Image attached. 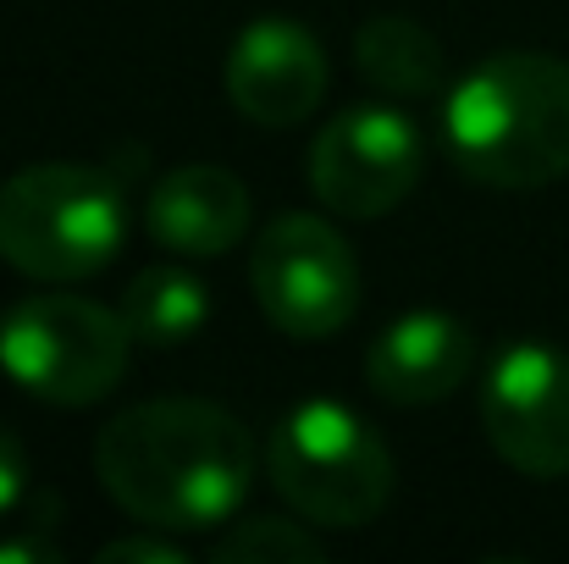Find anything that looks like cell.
<instances>
[{"instance_id":"4fadbf2b","label":"cell","mask_w":569,"mask_h":564,"mask_svg":"<svg viewBox=\"0 0 569 564\" xmlns=\"http://www.w3.org/2000/svg\"><path fill=\"white\" fill-rule=\"evenodd\" d=\"M355 61L381 95L426 100L442 89V44L409 17H371L355 33Z\"/></svg>"},{"instance_id":"9a60e30c","label":"cell","mask_w":569,"mask_h":564,"mask_svg":"<svg viewBox=\"0 0 569 564\" xmlns=\"http://www.w3.org/2000/svg\"><path fill=\"white\" fill-rule=\"evenodd\" d=\"M22 487H28V454H22L17 432L0 420V515H11L22 504Z\"/></svg>"},{"instance_id":"8992f818","label":"cell","mask_w":569,"mask_h":564,"mask_svg":"<svg viewBox=\"0 0 569 564\" xmlns=\"http://www.w3.org/2000/svg\"><path fill=\"white\" fill-rule=\"evenodd\" d=\"M249 288H254L260 316L282 338L316 344L355 321L366 277H360L349 238L332 221L293 210L260 232V244L249 255Z\"/></svg>"},{"instance_id":"30bf717a","label":"cell","mask_w":569,"mask_h":564,"mask_svg":"<svg viewBox=\"0 0 569 564\" xmlns=\"http://www.w3.org/2000/svg\"><path fill=\"white\" fill-rule=\"evenodd\" d=\"M476 372V338L442 310H415L381 327L366 355V387L387 404H442Z\"/></svg>"},{"instance_id":"ba28073f","label":"cell","mask_w":569,"mask_h":564,"mask_svg":"<svg viewBox=\"0 0 569 564\" xmlns=\"http://www.w3.org/2000/svg\"><path fill=\"white\" fill-rule=\"evenodd\" d=\"M426 145L409 117L387 106H355L338 122H327L310 145V188L332 216L377 221L409 199L420 184Z\"/></svg>"},{"instance_id":"2e32d148","label":"cell","mask_w":569,"mask_h":564,"mask_svg":"<svg viewBox=\"0 0 569 564\" xmlns=\"http://www.w3.org/2000/svg\"><path fill=\"white\" fill-rule=\"evenodd\" d=\"M106 564H122V560H144V564H178L183 554L172 543H156V537H122V543H106L100 548Z\"/></svg>"},{"instance_id":"5bb4252c","label":"cell","mask_w":569,"mask_h":564,"mask_svg":"<svg viewBox=\"0 0 569 564\" xmlns=\"http://www.w3.org/2000/svg\"><path fill=\"white\" fill-rule=\"evenodd\" d=\"M288 560H321V532L299 515V521H243L216 543V564H288Z\"/></svg>"},{"instance_id":"7a4b0ae2","label":"cell","mask_w":569,"mask_h":564,"mask_svg":"<svg viewBox=\"0 0 569 564\" xmlns=\"http://www.w3.org/2000/svg\"><path fill=\"white\" fill-rule=\"evenodd\" d=\"M442 139L459 172L487 188L569 178V61L542 50L487 56L453 83Z\"/></svg>"},{"instance_id":"3957f363","label":"cell","mask_w":569,"mask_h":564,"mask_svg":"<svg viewBox=\"0 0 569 564\" xmlns=\"http://www.w3.org/2000/svg\"><path fill=\"white\" fill-rule=\"evenodd\" d=\"M128 205L111 172L39 161L0 184V260L33 283H83L117 260Z\"/></svg>"},{"instance_id":"7c38bea8","label":"cell","mask_w":569,"mask_h":564,"mask_svg":"<svg viewBox=\"0 0 569 564\" xmlns=\"http://www.w3.org/2000/svg\"><path fill=\"white\" fill-rule=\"evenodd\" d=\"M210 316V294L189 266H144L122 294V321L144 349H178Z\"/></svg>"},{"instance_id":"5b68a950","label":"cell","mask_w":569,"mask_h":564,"mask_svg":"<svg viewBox=\"0 0 569 564\" xmlns=\"http://www.w3.org/2000/svg\"><path fill=\"white\" fill-rule=\"evenodd\" d=\"M133 333L122 310L78 294H28L0 316V372L28 398L83 409L128 376Z\"/></svg>"},{"instance_id":"e0dca14e","label":"cell","mask_w":569,"mask_h":564,"mask_svg":"<svg viewBox=\"0 0 569 564\" xmlns=\"http://www.w3.org/2000/svg\"><path fill=\"white\" fill-rule=\"evenodd\" d=\"M17 564V560H56V543H28V537H17V543H0V564Z\"/></svg>"},{"instance_id":"9c48e42d","label":"cell","mask_w":569,"mask_h":564,"mask_svg":"<svg viewBox=\"0 0 569 564\" xmlns=\"http://www.w3.org/2000/svg\"><path fill=\"white\" fill-rule=\"evenodd\" d=\"M327 95V50L305 22L260 17L227 50V100L260 128L305 122Z\"/></svg>"},{"instance_id":"52a82bcc","label":"cell","mask_w":569,"mask_h":564,"mask_svg":"<svg viewBox=\"0 0 569 564\" xmlns=\"http://www.w3.org/2000/svg\"><path fill=\"white\" fill-rule=\"evenodd\" d=\"M481 426L503 465L537 482L569 476V355L553 344H509L481 387Z\"/></svg>"},{"instance_id":"8fae6325","label":"cell","mask_w":569,"mask_h":564,"mask_svg":"<svg viewBox=\"0 0 569 564\" xmlns=\"http://www.w3.org/2000/svg\"><path fill=\"white\" fill-rule=\"evenodd\" d=\"M144 221H150L156 244L193 255V260H210V255H227L249 232V188L210 161L178 167L150 188Z\"/></svg>"},{"instance_id":"277c9868","label":"cell","mask_w":569,"mask_h":564,"mask_svg":"<svg viewBox=\"0 0 569 564\" xmlns=\"http://www.w3.org/2000/svg\"><path fill=\"white\" fill-rule=\"evenodd\" d=\"M271 482L316 532H360L392 498V454L366 415L338 398L293 404L266 443Z\"/></svg>"},{"instance_id":"6da1fadb","label":"cell","mask_w":569,"mask_h":564,"mask_svg":"<svg viewBox=\"0 0 569 564\" xmlns=\"http://www.w3.org/2000/svg\"><path fill=\"white\" fill-rule=\"evenodd\" d=\"M94 471L122 515L150 532H216L249 498V426L210 398H150L106 420Z\"/></svg>"}]
</instances>
